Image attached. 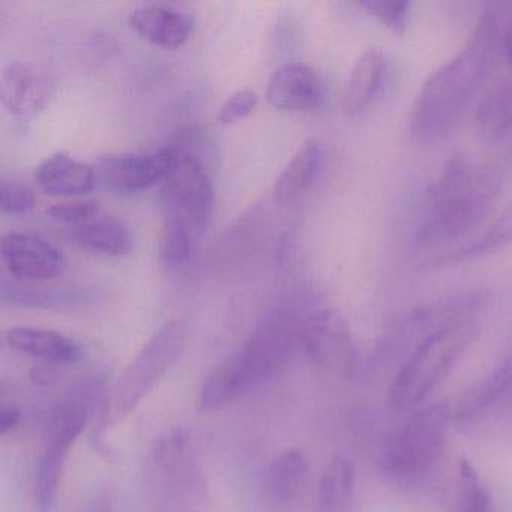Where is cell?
<instances>
[{"label": "cell", "instance_id": "obj_21", "mask_svg": "<svg viewBox=\"0 0 512 512\" xmlns=\"http://www.w3.org/2000/svg\"><path fill=\"white\" fill-rule=\"evenodd\" d=\"M310 475V460L305 452L295 448L286 449L271 461L266 470V491L277 502H295L304 496Z\"/></svg>", "mask_w": 512, "mask_h": 512}, {"label": "cell", "instance_id": "obj_20", "mask_svg": "<svg viewBox=\"0 0 512 512\" xmlns=\"http://www.w3.org/2000/svg\"><path fill=\"white\" fill-rule=\"evenodd\" d=\"M71 236L80 248L100 256H127L133 250V235L127 224L103 211L74 226Z\"/></svg>", "mask_w": 512, "mask_h": 512}, {"label": "cell", "instance_id": "obj_24", "mask_svg": "<svg viewBox=\"0 0 512 512\" xmlns=\"http://www.w3.org/2000/svg\"><path fill=\"white\" fill-rule=\"evenodd\" d=\"M355 487V464L349 457L335 455L323 470L317 491L320 512H338L347 505Z\"/></svg>", "mask_w": 512, "mask_h": 512}, {"label": "cell", "instance_id": "obj_34", "mask_svg": "<svg viewBox=\"0 0 512 512\" xmlns=\"http://www.w3.org/2000/svg\"><path fill=\"white\" fill-rule=\"evenodd\" d=\"M502 50L505 52L506 59L512 68V20L505 23L502 35Z\"/></svg>", "mask_w": 512, "mask_h": 512}, {"label": "cell", "instance_id": "obj_8", "mask_svg": "<svg viewBox=\"0 0 512 512\" xmlns=\"http://www.w3.org/2000/svg\"><path fill=\"white\" fill-rule=\"evenodd\" d=\"M160 202L164 221L181 224L202 238L214 211V185L196 155L176 148L175 163L161 182Z\"/></svg>", "mask_w": 512, "mask_h": 512}, {"label": "cell", "instance_id": "obj_19", "mask_svg": "<svg viewBox=\"0 0 512 512\" xmlns=\"http://www.w3.org/2000/svg\"><path fill=\"white\" fill-rule=\"evenodd\" d=\"M325 155V148L319 140H307L275 181L272 190L275 202L292 205L301 199L319 178Z\"/></svg>", "mask_w": 512, "mask_h": 512}, {"label": "cell", "instance_id": "obj_22", "mask_svg": "<svg viewBox=\"0 0 512 512\" xmlns=\"http://www.w3.org/2000/svg\"><path fill=\"white\" fill-rule=\"evenodd\" d=\"M512 391V353L493 371L473 386L458 403L455 416L460 421H469L499 403Z\"/></svg>", "mask_w": 512, "mask_h": 512}, {"label": "cell", "instance_id": "obj_33", "mask_svg": "<svg viewBox=\"0 0 512 512\" xmlns=\"http://www.w3.org/2000/svg\"><path fill=\"white\" fill-rule=\"evenodd\" d=\"M20 421H22V413L16 407H2L0 409V434L5 436V434L16 430L20 425Z\"/></svg>", "mask_w": 512, "mask_h": 512}, {"label": "cell", "instance_id": "obj_30", "mask_svg": "<svg viewBox=\"0 0 512 512\" xmlns=\"http://www.w3.org/2000/svg\"><path fill=\"white\" fill-rule=\"evenodd\" d=\"M37 199L34 191L19 181H0V209L4 214L22 215L34 209Z\"/></svg>", "mask_w": 512, "mask_h": 512}, {"label": "cell", "instance_id": "obj_2", "mask_svg": "<svg viewBox=\"0 0 512 512\" xmlns=\"http://www.w3.org/2000/svg\"><path fill=\"white\" fill-rule=\"evenodd\" d=\"M301 319L292 307H275L257 323L244 346L212 371L199 392L202 412L220 409L284 370L301 344Z\"/></svg>", "mask_w": 512, "mask_h": 512}, {"label": "cell", "instance_id": "obj_10", "mask_svg": "<svg viewBox=\"0 0 512 512\" xmlns=\"http://www.w3.org/2000/svg\"><path fill=\"white\" fill-rule=\"evenodd\" d=\"M151 476L154 488L164 496L163 503L170 499V505H187L193 497H202V473L187 430L175 428L158 440L152 451Z\"/></svg>", "mask_w": 512, "mask_h": 512}, {"label": "cell", "instance_id": "obj_18", "mask_svg": "<svg viewBox=\"0 0 512 512\" xmlns=\"http://www.w3.org/2000/svg\"><path fill=\"white\" fill-rule=\"evenodd\" d=\"M5 343L23 355L55 364H74L82 358L76 341L52 329L16 326L5 332Z\"/></svg>", "mask_w": 512, "mask_h": 512}, {"label": "cell", "instance_id": "obj_27", "mask_svg": "<svg viewBox=\"0 0 512 512\" xmlns=\"http://www.w3.org/2000/svg\"><path fill=\"white\" fill-rule=\"evenodd\" d=\"M199 239L181 224L163 220L160 233V259L169 268H181L193 256Z\"/></svg>", "mask_w": 512, "mask_h": 512}, {"label": "cell", "instance_id": "obj_6", "mask_svg": "<svg viewBox=\"0 0 512 512\" xmlns=\"http://www.w3.org/2000/svg\"><path fill=\"white\" fill-rule=\"evenodd\" d=\"M451 409L430 404L413 413L383 440L379 467L398 481H418L431 472L445 452Z\"/></svg>", "mask_w": 512, "mask_h": 512}, {"label": "cell", "instance_id": "obj_12", "mask_svg": "<svg viewBox=\"0 0 512 512\" xmlns=\"http://www.w3.org/2000/svg\"><path fill=\"white\" fill-rule=\"evenodd\" d=\"M0 256L11 277L20 281L53 280L65 269L64 253L35 233H5L0 241Z\"/></svg>", "mask_w": 512, "mask_h": 512}, {"label": "cell", "instance_id": "obj_9", "mask_svg": "<svg viewBox=\"0 0 512 512\" xmlns=\"http://www.w3.org/2000/svg\"><path fill=\"white\" fill-rule=\"evenodd\" d=\"M301 346L311 365L350 377L359 367V353L350 323L334 308H320L305 317Z\"/></svg>", "mask_w": 512, "mask_h": 512}, {"label": "cell", "instance_id": "obj_15", "mask_svg": "<svg viewBox=\"0 0 512 512\" xmlns=\"http://www.w3.org/2000/svg\"><path fill=\"white\" fill-rule=\"evenodd\" d=\"M128 23L143 40L166 49L184 46L194 32V17L166 4L142 5L130 14Z\"/></svg>", "mask_w": 512, "mask_h": 512}, {"label": "cell", "instance_id": "obj_11", "mask_svg": "<svg viewBox=\"0 0 512 512\" xmlns=\"http://www.w3.org/2000/svg\"><path fill=\"white\" fill-rule=\"evenodd\" d=\"M176 148L167 146L154 154L107 155L95 161L98 187L113 194H134L163 182L175 163Z\"/></svg>", "mask_w": 512, "mask_h": 512}, {"label": "cell", "instance_id": "obj_13", "mask_svg": "<svg viewBox=\"0 0 512 512\" xmlns=\"http://www.w3.org/2000/svg\"><path fill=\"white\" fill-rule=\"evenodd\" d=\"M266 98L283 112H313L326 103L328 88L319 71L310 65L287 62L269 77Z\"/></svg>", "mask_w": 512, "mask_h": 512}, {"label": "cell", "instance_id": "obj_4", "mask_svg": "<svg viewBox=\"0 0 512 512\" xmlns=\"http://www.w3.org/2000/svg\"><path fill=\"white\" fill-rule=\"evenodd\" d=\"M478 334V323L460 316L434 328L410 353L392 383L389 407L412 409L448 376Z\"/></svg>", "mask_w": 512, "mask_h": 512}, {"label": "cell", "instance_id": "obj_29", "mask_svg": "<svg viewBox=\"0 0 512 512\" xmlns=\"http://www.w3.org/2000/svg\"><path fill=\"white\" fill-rule=\"evenodd\" d=\"M358 5L397 34L406 31L410 5L404 0H364Z\"/></svg>", "mask_w": 512, "mask_h": 512}, {"label": "cell", "instance_id": "obj_32", "mask_svg": "<svg viewBox=\"0 0 512 512\" xmlns=\"http://www.w3.org/2000/svg\"><path fill=\"white\" fill-rule=\"evenodd\" d=\"M257 104H259V97H257L256 92L251 91V89L236 91L220 107L217 116L218 122L221 125L235 124V122L251 115L256 110Z\"/></svg>", "mask_w": 512, "mask_h": 512}, {"label": "cell", "instance_id": "obj_31", "mask_svg": "<svg viewBox=\"0 0 512 512\" xmlns=\"http://www.w3.org/2000/svg\"><path fill=\"white\" fill-rule=\"evenodd\" d=\"M100 211V205L95 200H74V202H62L50 206L47 209V215L58 223L74 227L94 217Z\"/></svg>", "mask_w": 512, "mask_h": 512}, {"label": "cell", "instance_id": "obj_23", "mask_svg": "<svg viewBox=\"0 0 512 512\" xmlns=\"http://www.w3.org/2000/svg\"><path fill=\"white\" fill-rule=\"evenodd\" d=\"M475 121L490 142L508 137L512 133V86L503 83L484 92L476 104Z\"/></svg>", "mask_w": 512, "mask_h": 512}, {"label": "cell", "instance_id": "obj_16", "mask_svg": "<svg viewBox=\"0 0 512 512\" xmlns=\"http://www.w3.org/2000/svg\"><path fill=\"white\" fill-rule=\"evenodd\" d=\"M388 71L389 62L385 53L377 49L362 53L344 85L341 97L344 115L358 116L365 112L382 94Z\"/></svg>", "mask_w": 512, "mask_h": 512}, {"label": "cell", "instance_id": "obj_3", "mask_svg": "<svg viewBox=\"0 0 512 512\" xmlns=\"http://www.w3.org/2000/svg\"><path fill=\"white\" fill-rule=\"evenodd\" d=\"M499 187V175L487 164L452 158L428 191L418 244L437 247L475 230L493 209Z\"/></svg>", "mask_w": 512, "mask_h": 512}, {"label": "cell", "instance_id": "obj_5", "mask_svg": "<svg viewBox=\"0 0 512 512\" xmlns=\"http://www.w3.org/2000/svg\"><path fill=\"white\" fill-rule=\"evenodd\" d=\"M188 335L190 328L181 319L166 323L152 335L107 395L101 409L100 431L124 421L158 386L184 353Z\"/></svg>", "mask_w": 512, "mask_h": 512}, {"label": "cell", "instance_id": "obj_25", "mask_svg": "<svg viewBox=\"0 0 512 512\" xmlns=\"http://www.w3.org/2000/svg\"><path fill=\"white\" fill-rule=\"evenodd\" d=\"M2 301L14 305L34 308H55V310H74L88 302V296L68 290L41 289V287L2 284Z\"/></svg>", "mask_w": 512, "mask_h": 512}, {"label": "cell", "instance_id": "obj_17", "mask_svg": "<svg viewBox=\"0 0 512 512\" xmlns=\"http://www.w3.org/2000/svg\"><path fill=\"white\" fill-rule=\"evenodd\" d=\"M35 181L44 193L61 197L85 196L97 185L94 166L67 154L46 158L35 170Z\"/></svg>", "mask_w": 512, "mask_h": 512}, {"label": "cell", "instance_id": "obj_28", "mask_svg": "<svg viewBox=\"0 0 512 512\" xmlns=\"http://www.w3.org/2000/svg\"><path fill=\"white\" fill-rule=\"evenodd\" d=\"M509 238H512V215L491 227L488 232H484L478 238L470 241L466 247H461L460 250L455 251L452 256H446L445 260L446 262H464V260L473 259V257L481 256L487 251L500 247Z\"/></svg>", "mask_w": 512, "mask_h": 512}, {"label": "cell", "instance_id": "obj_1", "mask_svg": "<svg viewBox=\"0 0 512 512\" xmlns=\"http://www.w3.org/2000/svg\"><path fill=\"white\" fill-rule=\"evenodd\" d=\"M505 23L497 14L482 17L473 40L428 77L410 119L416 142H442L460 124L493 65L494 52L502 49Z\"/></svg>", "mask_w": 512, "mask_h": 512}, {"label": "cell", "instance_id": "obj_14", "mask_svg": "<svg viewBox=\"0 0 512 512\" xmlns=\"http://www.w3.org/2000/svg\"><path fill=\"white\" fill-rule=\"evenodd\" d=\"M55 82L43 71L22 62H13L0 74V101L14 118L31 119L49 107Z\"/></svg>", "mask_w": 512, "mask_h": 512}, {"label": "cell", "instance_id": "obj_7", "mask_svg": "<svg viewBox=\"0 0 512 512\" xmlns=\"http://www.w3.org/2000/svg\"><path fill=\"white\" fill-rule=\"evenodd\" d=\"M91 413V397L73 395L50 416L43 451L35 472L34 499L38 512H50L58 499L71 446L82 436Z\"/></svg>", "mask_w": 512, "mask_h": 512}, {"label": "cell", "instance_id": "obj_26", "mask_svg": "<svg viewBox=\"0 0 512 512\" xmlns=\"http://www.w3.org/2000/svg\"><path fill=\"white\" fill-rule=\"evenodd\" d=\"M457 512H494L490 491L466 458L458 463Z\"/></svg>", "mask_w": 512, "mask_h": 512}]
</instances>
